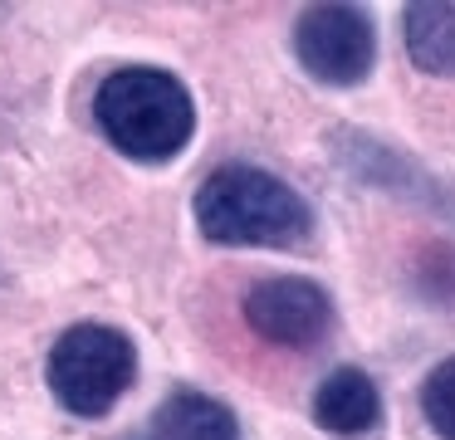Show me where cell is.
Masks as SVG:
<instances>
[{"label": "cell", "mask_w": 455, "mask_h": 440, "mask_svg": "<svg viewBox=\"0 0 455 440\" xmlns=\"http://www.w3.org/2000/svg\"><path fill=\"white\" fill-rule=\"evenodd\" d=\"M196 230L211 244L235 250H294L314 235V211L284 176L230 162L201 181Z\"/></svg>", "instance_id": "1"}, {"label": "cell", "mask_w": 455, "mask_h": 440, "mask_svg": "<svg viewBox=\"0 0 455 440\" xmlns=\"http://www.w3.org/2000/svg\"><path fill=\"white\" fill-rule=\"evenodd\" d=\"M99 132L132 162H172L196 132V103L187 84L157 64H123L93 93Z\"/></svg>", "instance_id": "2"}, {"label": "cell", "mask_w": 455, "mask_h": 440, "mask_svg": "<svg viewBox=\"0 0 455 440\" xmlns=\"http://www.w3.org/2000/svg\"><path fill=\"white\" fill-rule=\"evenodd\" d=\"M44 381L69 416L99 420L138 381V348L128 332L108 328V323H74L50 348Z\"/></svg>", "instance_id": "3"}, {"label": "cell", "mask_w": 455, "mask_h": 440, "mask_svg": "<svg viewBox=\"0 0 455 440\" xmlns=\"http://www.w3.org/2000/svg\"><path fill=\"white\" fill-rule=\"evenodd\" d=\"M294 59L328 88H353L377 64V25L363 5H308L294 20Z\"/></svg>", "instance_id": "4"}, {"label": "cell", "mask_w": 455, "mask_h": 440, "mask_svg": "<svg viewBox=\"0 0 455 440\" xmlns=\"http://www.w3.org/2000/svg\"><path fill=\"white\" fill-rule=\"evenodd\" d=\"M245 328L269 348H289V352H308L333 332V299L323 293V284L314 279H294V274H275L259 279L240 303Z\"/></svg>", "instance_id": "5"}, {"label": "cell", "mask_w": 455, "mask_h": 440, "mask_svg": "<svg viewBox=\"0 0 455 440\" xmlns=\"http://www.w3.org/2000/svg\"><path fill=\"white\" fill-rule=\"evenodd\" d=\"M314 420L338 440H357L382 420V391L363 367H338L314 391Z\"/></svg>", "instance_id": "6"}, {"label": "cell", "mask_w": 455, "mask_h": 440, "mask_svg": "<svg viewBox=\"0 0 455 440\" xmlns=\"http://www.w3.org/2000/svg\"><path fill=\"white\" fill-rule=\"evenodd\" d=\"M142 440H240V420L226 401L206 396V391L177 387L148 420Z\"/></svg>", "instance_id": "7"}, {"label": "cell", "mask_w": 455, "mask_h": 440, "mask_svg": "<svg viewBox=\"0 0 455 440\" xmlns=\"http://www.w3.org/2000/svg\"><path fill=\"white\" fill-rule=\"evenodd\" d=\"M406 54L426 74H455V0H421L402 15Z\"/></svg>", "instance_id": "8"}, {"label": "cell", "mask_w": 455, "mask_h": 440, "mask_svg": "<svg viewBox=\"0 0 455 440\" xmlns=\"http://www.w3.org/2000/svg\"><path fill=\"white\" fill-rule=\"evenodd\" d=\"M421 416L441 440H455V352L435 362L421 381Z\"/></svg>", "instance_id": "9"}]
</instances>
